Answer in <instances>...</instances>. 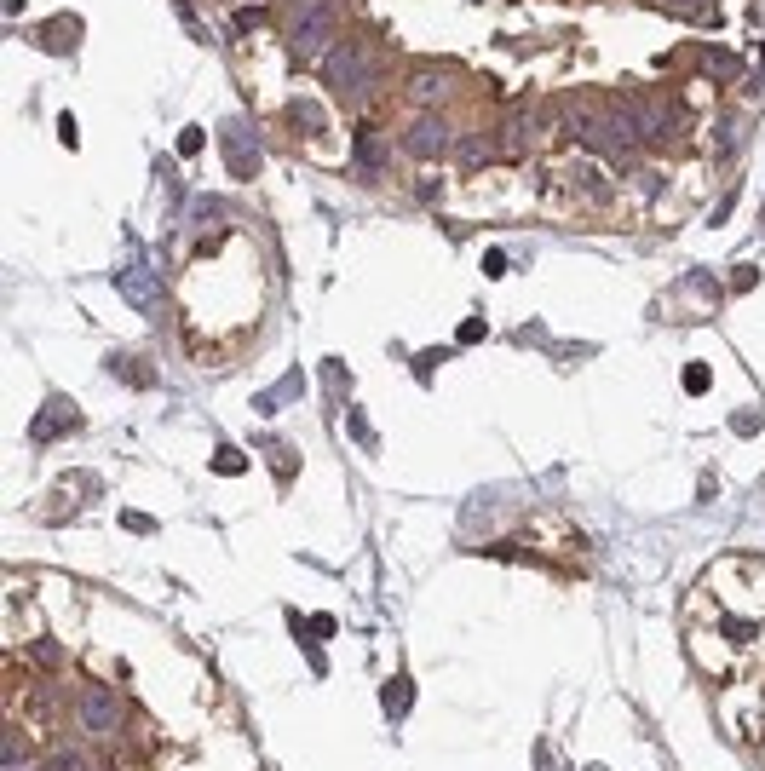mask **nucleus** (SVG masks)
Here are the masks:
<instances>
[{"mask_svg": "<svg viewBox=\"0 0 765 771\" xmlns=\"http://www.w3.org/2000/svg\"><path fill=\"white\" fill-rule=\"evenodd\" d=\"M449 87H455L449 75H415V81H409V93H415L420 104H432V98H443V93H449Z\"/></svg>", "mask_w": 765, "mask_h": 771, "instance_id": "11", "label": "nucleus"}, {"mask_svg": "<svg viewBox=\"0 0 765 771\" xmlns=\"http://www.w3.org/2000/svg\"><path fill=\"white\" fill-rule=\"evenodd\" d=\"M403 150H409V156H420V162L443 156V150H449V121H443V116H420L415 127L403 133Z\"/></svg>", "mask_w": 765, "mask_h": 771, "instance_id": "6", "label": "nucleus"}, {"mask_svg": "<svg viewBox=\"0 0 765 771\" xmlns=\"http://www.w3.org/2000/svg\"><path fill=\"white\" fill-rule=\"evenodd\" d=\"M225 162L236 167V173H242V179H248V173H254L259 167V144H254V127H248V121L236 116V121H225Z\"/></svg>", "mask_w": 765, "mask_h": 771, "instance_id": "7", "label": "nucleus"}, {"mask_svg": "<svg viewBox=\"0 0 765 771\" xmlns=\"http://www.w3.org/2000/svg\"><path fill=\"white\" fill-rule=\"evenodd\" d=\"M334 29H340V12H334L328 0L300 6V18L288 24V47H294V58H300V64H323L328 52L340 47V41H334Z\"/></svg>", "mask_w": 765, "mask_h": 771, "instance_id": "2", "label": "nucleus"}, {"mask_svg": "<svg viewBox=\"0 0 765 771\" xmlns=\"http://www.w3.org/2000/svg\"><path fill=\"white\" fill-rule=\"evenodd\" d=\"M75 720L87 725L93 737H110V731H116V725L127 720V708H121V702L110 697L104 685H87V691H81V708H75Z\"/></svg>", "mask_w": 765, "mask_h": 771, "instance_id": "5", "label": "nucleus"}, {"mask_svg": "<svg viewBox=\"0 0 765 771\" xmlns=\"http://www.w3.org/2000/svg\"><path fill=\"white\" fill-rule=\"evenodd\" d=\"M461 162L466 167H484L489 162V139H461Z\"/></svg>", "mask_w": 765, "mask_h": 771, "instance_id": "12", "label": "nucleus"}, {"mask_svg": "<svg viewBox=\"0 0 765 771\" xmlns=\"http://www.w3.org/2000/svg\"><path fill=\"white\" fill-rule=\"evenodd\" d=\"M380 162H386V150H380V139L363 127V133H357V173H380Z\"/></svg>", "mask_w": 765, "mask_h": 771, "instance_id": "10", "label": "nucleus"}, {"mask_svg": "<svg viewBox=\"0 0 765 771\" xmlns=\"http://www.w3.org/2000/svg\"><path fill=\"white\" fill-rule=\"evenodd\" d=\"M351 438H357L363 449H374V426H369V415H363V409H351Z\"/></svg>", "mask_w": 765, "mask_h": 771, "instance_id": "13", "label": "nucleus"}, {"mask_svg": "<svg viewBox=\"0 0 765 771\" xmlns=\"http://www.w3.org/2000/svg\"><path fill=\"white\" fill-rule=\"evenodd\" d=\"M213 472H242V455H236V449H219V455H213Z\"/></svg>", "mask_w": 765, "mask_h": 771, "instance_id": "16", "label": "nucleus"}, {"mask_svg": "<svg viewBox=\"0 0 765 771\" xmlns=\"http://www.w3.org/2000/svg\"><path fill=\"white\" fill-rule=\"evenodd\" d=\"M685 386H691V392H708V363H691V369H685Z\"/></svg>", "mask_w": 765, "mask_h": 771, "instance_id": "15", "label": "nucleus"}, {"mask_svg": "<svg viewBox=\"0 0 765 771\" xmlns=\"http://www.w3.org/2000/svg\"><path fill=\"white\" fill-rule=\"evenodd\" d=\"M622 116H627V127H633V139H650V144L673 139V127H679V110H673V104H656V98L627 104Z\"/></svg>", "mask_w": 765, "mask_h": 771, "instance_id": "4", "label": "nucleus"}, {"mask_svg": "<svg viewBox=\"0 0 765 771\" xmlns=\"http://www.w3.org/2000/svg\"><path fill=\"white\" fill-rule=\"evenodd\" d=\"M47 771H93V754H87V748H75V743H64V748H52Z\"/></svg>", "mask_w": 765, "mask_h": 771, "instance_id": "9", "label": "nucleus"}, {"mask_svg": "<svg viewBox=\"0 0 765 771\" xmlns=\"http://www.w3.org/2000/svg\"><path fill=\"white\" fill-rule=\"evenodd\" d=\"M564 133H576L587 150H599V156H610V162H627L633 156V127H627V116L622 110H593V104H570L564 110Z\"/></svg>", "mask_w": 765, "mask_h": 771, "instance_id": "1", "label": "nucleus"}, {"mask_svg": "<svg viewBox=\"0 0 765 771\" xmlns=\"http://www.w3.org/2000/svg\"><path fill=\"white\" fill-rule=\"evenodd\" d=\"M219 202H213V196H196V208H190V219H196V225H213V219H219Z\"/></svg>", "mask_w": 765, "mask_h": 771, "instance_id": "14", "label": "nucleus"}, {"mask_svg": "<svg viewBox=\"0 0 765 771\" xmlns=\"http://www.w3.org/2000/svg\"><path fill=\"white\" fill-rule=\"evenodd\" d=\"M374 75H380V70H374V52L363 47V41H340V47L323 58V81L340 98H351V104H357V98H369Z\"/></svg>", "mask_w": 765, "mask_h": 771, "instance_id": "3", "label": "nucleus"}, {"mask_svg": "<svg viewBox=\"0 0 765 771\" xmlns=\"http://www.w3.org/2000/svg\"><path fill=\"white\" fill-rule=\"evenodd\" d=\"M288 121H294L300 133H323V127H328L323 104H311V98H294V104H288Z\"/></svg>", "mask_w": 765, "mask_h": 771, "instance_id": "8", "label": "nucleus"}, {"mask_svg": "<svg viewBox=\"0 0 765 771\" xmlns=\"http://www.w3.org/2000/svg\"><path fill=\"white\" fill-rule=\"evenodd\" d=\"M662 6H673V12H702L708 0H662Z\"/></svg>", "mask_w": 765, "mask_h": 771, "instance_id": "17", "label": "nucleus"}]
</instances>
